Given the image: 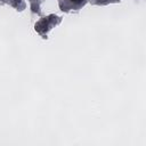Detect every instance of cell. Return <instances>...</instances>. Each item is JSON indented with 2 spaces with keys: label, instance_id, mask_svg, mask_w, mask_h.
<instances>
[{
  "label": "cell",
  "instance_id": "cell-2",
  "mask_svg": "<svg viewBox=\"0 0 146 146\" xmlns=\"http://www.w3.org/2000/svg\"><path fill=\"white\" fill-rule=\"evenodd\" d=\"M97 1H98V2H106L107 0H97Z\"/></svg>",
  "mask_w": 146,
  "mask_h": 146
},
{
  "label": "cell",
  "instance_id": "cell-1",
  "mask_svg": "<svg viewBox=\"0 0 146 146\" xmlns=\"http://www.w3.org/2000/svg\"><path fill=\"white\" fill-rule=\"evenodd\" d=\"M73 2H75V3H80V2H82L83 0H72Z\"/></svg>",
  "mask_w": 146,
  "mask_h": 146
}]
</instances>
